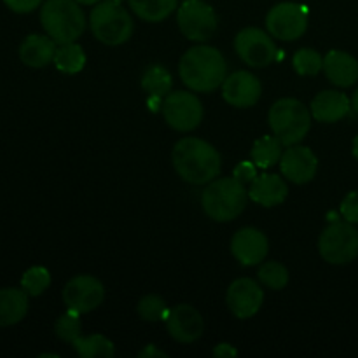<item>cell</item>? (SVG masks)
<instances>
[{"instance_id": "obj_1", "label": "cell", "mask_w": 358, "mask_h": 358, "mask_svg": "<svg viewBox=\"0 0 358 358\" xmlns=\"http://www.w3.org/2000/svg\"><path fill=\"white\" fill-rule=\"evenodd\" d=\"M171 161L178 177L192 185L210 184L222 170L219 150L206 140L196 136L178 140L171 152Z\"/></svg>"}, {"instance_id": "obj_2", "label": "cell", "mask_w": 358, "mask_h": 358, "mask_svg": "<svg viewBox=\"0 0 358 358\" xmlns=\"http://www.w3.org/2000/svg\"><path fill=\"white\" fill-rule=\"evenodd\" d=\"M178 73L182 83L194 93H213L226 80L227 65L219 49L201 44L184 52Z\"/></svg>"}, {"instance_id": "obj_3", "label": "cell", "mask_w": 358, "mask_h": 358, "mask_svg": "<svg viewBox=\"0 0 358 358\" xmlns=\"http://www.w3.org/2000/svg\"><path fill=\"white\" fill-rule=\"evenodd\" d=\"M248 201V189L234 177L215 178L201 194V206L215 222H231L243 213Z\"/></svg>"}, {"instance_id": "obj_4", "label": "cell", "mask_w": 358, "mask_h": 358, "mask_svg": "<svg viewBox=\"0 0 358 358\" xmlns=\"http://www.w3.org/2000/svg\"><path fill=\"white\" fill-rule=\"evenodd\" d=\"M41 23L56 44L77 42L86 30V16L76 0H45L41 7Z\"/></svg>"}, {"instance_id": "obj_5", "label": "cell", "mask_w": 358, "mask_h": 358, "mask_svg": "<svg viewBox=\"0 0 358 358\" xmlns=\"http://www.w3.org/2000/svg\"><path fill=\"white\" fill-rule=\"evenodd\" d=\"M311 110L296 98H280L269 108L268 121L282 145H297L311 128Z\"/></svg>"}, {"instance_id": "obj_6", "label": "cell", "mask_w": 358, "mask_h": 358, "mask_svg": "<svg viewBox=\"0 0 358 358\" xmlns=\"http://www.w3.org/2000/svg\"><path fill=\"white\" fill-rule=\"evenodd\" d=\"M90 27L94 38L105 45H121L131 38L135 23L121 3L101 0L90 14Z\"/></svg>"}, {"instance_id": "obj_7", "label": "cell", "mask_w": 358, "mask_h": 358, "mask_svg": "<svg viewBox=\"0 0 358 358\" xmlns=\"http://www.w3.org/2000/svg\"><path fill=\"white\" fill-rule=\"evenodd\" d=\"M318 252L329 264H350L358 257V231L352 222H332L318 240Z\"/></svg>"}, {"instance_id": "obj_8", "label": "cell", "mask_w": 358, "mask_h": 358, "mask_svg": "<svg viewBox=\"0 0 358 358\" xmlns=\"http://www.w3.org/2000/svg\"><path fill=\"white\" fill-rule=\"evenodd\" d=\"M177 23L189 41L206 42L215 35L219 17L210 3L203 0H184L177 9Z\"/></svg>"}, {"instance_id": "obj_9", "label": "cell", "mask_w": 358, "mask_h": 358, "mask_svg": "<svg viewBox=\"0 0 358 358\" xmlns=\"http://www.w3.org/2000/svg\"><path fill=\"white\" fill-rule=\"evenodd\" d=\"M161 112L170 128L187 133L198 128L203 121V105L191 91H171L163 98Z\"/></svg>"}, {"instance_id": "obj_10", "label": "cell", "mask_w": 358, "mask_h": 358, "mask_svg": "<svg viewBox=\"0 0 358 358\" xmlns=\"http://www.w3.org/2000/svg\"><path fill=\"white\" fill-rule=\"evenodd\" d=\"M266 30L278 41H297L308 30V9L296 2L276 3L266 16Z\"/></svg>"}, {"instance_id": "obj_11", "label": "cell", "mask_w": 358, "mask_h": 358, "mask_svg": "<svg viewBox=\"0 0 358 358\" xmlns=\"http://www.w3.org/2000/svg\"><path fill=\"white\" fill-rule=\"evenodd\" d=\"M234 51L245 65L252 69H264L276 58V45L269 31L248 27L234 37Z\"/></svg>"}, {"instance_id": "obj_12", "label": "cell", "mask_w": 358, "mask_h": 358, "mask_svg": "<svg viewBox=\"0 0 358 358\" xmlns=\"http://www.w3.org/2000/svg\"><path fill=\"white\" fill-rule=\"evenodd\" d=\"M105 299V287L98 278L91 275H77L63 289V303L66 310L77 313H90L96 310Z\"/></svg>"}, {"instance_id": "obj_13", "label": "cell", "mask_w": 358, "mask_h": 358, "mask_svg": "<svg viewBox=\"0 0 358 358\" xmlns=\"http://www.w3.org/2000/svg\"><path fill=\"white\" fill-rule=\"evenodd\" d=\"M226 303L234 317L247 320L261 311L264 304V290L252 278H238L227 289Z\"/></svg>"}, {"instance_id": "obj_14", "label": "cell", "mask_w": 358, "mask_h": 358, "mask_svg": "<svg viewBox=\"0 0 358 358\" xmlns=\"http://www.w3.org/2000/svg\"><path fill=\"white\" fill-rule=\"evenodd\" d=\"M262 84L257 76L247 72V70H238L226 77L222 84V98L226 103L236 108H250L261 100Z\"/></svg>"}, {"instance_id": "obj_15", "label": "cell", "mask_w": 358, "mask_h": 358, "mask_svg": "<svg viewBox=\"0 0 358 358\" xmlns=\"http://www.w3.org/2000/svg\"><path fill=\"white\" fill-rule=\"evenodd\" d=\"M168 334L180 345H191L198 341L205 331V322L201 313L191 304H177L166 317Z\"/></svg>"}, {"instance_id": "obj_16", "label": "cell", "mask_w": 358, "mask_h": 358, "mask_svg": "<svg viewBox=\"0 0 358 358\" xmlns=\"http://www.w3.org/2000/svg\"><path fill=\"white\" fill-rule=\"evenodd\" d=\"M280 171L292 184H308L318 171V157L310 147L290 145L280 157Z\"/></svg>"}, {"instance_id": "obj_17", "label": "cell", "mask_w": 358, "mask_h": 358, "mask_svg": "<svg viewBox=\"0 0 358 358\" xmlns=\"http://www.w3.org/2000/svg\"><path fill=\"white\" fill-rule=\"evenodd\" d=\"M268 252V238L257 227H241L231 240V254L245 268L261 264Z\"/></svg>"}, {"instance_id": "obj_18", "label": "cell", "mask_w": 358, "mask_h": 358, "mask_svg": "<svg viewBox=\"0 0 358 358\" xmlns=\"http://www.w3.org/2000/svg\"><path fill=\"white\" fill-rule=\"evenodd\" d=\"M311 115L315 121L320 122H338L345 119L352 110V100L341 91H322L313 98L310 105Z\"/></svg>"}, {"instance_id": "obj_19", "label": "cell", "mask_w": 358, "mask_h": 358, "mask_svg": "<svg viewBox=\"0 0 358 358\" xmlns=\"http://www.w3.org/2000/svg\"><path fill=\"white\" fill-rule=\"evenodd\" d=\"M287 196H289V185L276 173L257 175L248 189V198L266 208L282 205Z\"/></svg>"}, {"instance_id": "obj_20", "label": "cell", "mask_w": 358, "mask_h": 358, "mask_svg": "<svg viewBox=\"0 0 358 358\" xmlns=\"http://www.w3.org/2000/svg\"><path fill=\"white\" fill-rule=\"evenodd\" d=\"M324 72L338 87H350L358 80V62L352 55L332 49L324 56Z\"/></svg>"}, {"instance_id": "obj_21", "label": "cell", "mask_w": 358, "mask_h": 358, "mask_svg": "<svg viewBox=\"0 0 358 358\" xmlns=\"http://www.w3.org/2000/svg\"><path fill=\"white\" fill-rule=\"evenodd\" d=\"M58 44L49 35L31 34L20 45V59L30 69H44L55 59Z\"/></svg>"}, {"instance_id": "obj_22", "label": "cell", "mask_w": 358, "mask_h": 358, "mask_svg": "<svg viewBox=\"0 0 358 358\" xmlns=\"http://www.w3.org/2000/svg\"><path fill=\"white\" fill-rule=\"evenodd\" d=\"M28 313V294L23 289H0V327L20 324Z\"/></svg>"}, {"instance_id": "obj_23", "label": "cell", "mask_w": 358, "mask_h": 358, "mask_svg": "<svg viewBox=\"0 0 358 358\" xmlns=\"http://www.w3.org/2000/svg\"><path fill=\"white\" fill-rule=\"evenodd\" d=\"M129 9L147 23H159L178 9V0H128Z\"/></svg>"}, {"instance_id": "obj_24", "label": "cell", "mask_w": 358, "mask_h": 358, "mask_svg": "<svg viewBox=\"0 0 358 358\" xmlns=\"http://www.w3.org/2000/svg\"><path fill=\"white\" fill-rule=\"evenodd\" d=\"M52 62L59 72L73 76V73L83 72V69L86 66V52H84L83 45H79L77 42L58 44Z\"/></svg>"}, {"instance_id": "obj_25", "label": "cell", "mask_w": 358, "mask_h": 358, "mask_svg": "<svg viewBox=\"0 0 358 358\" xmlns=\"http://www.w3.org/2000/svg\"><path fill=\"white\" fill-rule=\"evenodd\" d=\"M250 157L255 163V166L261 168V170H268V168L280 163V157H282V142L275 135L261 136L252 145Z\"/></svg>"}, {"instance_id": "obj_26", "label": "cell", "mask_w": 358, "mask_h": 358, "mask_svg": "<svg viewBox=\"0 0 358 358\" xmlns=\"http://www.w3.org/2000/svg\"><path fill=\"white\" fill-rule=\"evenodd\" d=\"M73 350L80 358H94V357H105L112 358L115 355L114 343L103 334H91V336H80L79 339L72 343Z\"/></svg>"}, {"instance_id": "obj_27", "label": "cell", "mask_w": 358, "mask_h": 358, "mask_svg": "<svg viewBox=\"0 0 358 358\" xmlns=\"http://www.w3.org/2000/svg\"><path fill=\"white\" fill-rule=\"evenodd\" d=\"M140 84H142L143 91L149 96L164 98L168 93H171L173 79H171V73L163 65H150L143 72Z\"/></svg>"}, {"instance_id": "obj_28", "label": "cell", "mask_w": 358, "mask_h": 358, "mask_svg": "<svg viewBox=\"0 0 358 358\" xmlns=\"http://www.w3.org/2000/svg\"><path fill=\"white\" fill-rule=\"evenodd\" d=\"M259 282L271 290H283L289 285V269L276 261L264 262L257 273Z\"/></svg>"}, {"instance_id": "obj_29", "label": "cell", "mask_w": 358, "mask_h": 358, "mask_svg": "<svg viewBox=\"0 0 358 358\" xmlns=\"http://www.w3.org/2000/svg\"><path fill=\"white\" fill-rule=\"evenodd\" d=\"M49 285H51V273L42 266H34V268L27 269L21 278V289L30 297H38L41 294H44Z\"/></svg>"}, {"instance_id": "obj_30", "label": "cell", "mask_w": 358, "mask_h": 358, "mask_svg": "<svg viewBox=\"0 0 358 358\" xmlns=\"http://www.w3.org/2000/svg\"><path fill=\"white\" fill-rule=\"evenodd\" d=\"M292 66L299 76H317L324 70V56L311 48L299 49L292 58Z\"/></svg>"}, {"instance_id": "obj_31", "label": "cell", "mask_w": 358, "mask_h": 358, "mask_svg": "<svg viewBox=\"0 0 358 358\" xmlns=\"http://www.w3.org/2000/svg\"><path fill=\"white\" fill-rule=\"evenodd\" d=\"M136 313L142 320L145 322H164L166 320L170 310L166 308V303L161 296L156 294H149V296L142 297L136 304Z\"/></svg>"}, {"instance_id": "obj_32", "label": "cell", "mask_w": 358, "mask_h": 358, "mask_svg": "<svg viewBox=\"0 0 358 358\" xmlns=\"http://www.w3.org/2000/svg\"><path fill=\"white\" fill-rule=\"evenodd\" d=\"M55 334L58 336L62 341L70 343L72 345L76 339L83 336V322H80V313L73 310H66L62 317L56 320L55 324Z\"/></svg>"}, {"instance_id": "obj_33", "label": "cell", "mask_w": 358, "mask_h": 358, "mask_svg": "<svg viewBox=\"0 0 358 358\" xmlns=\"http://www.w3.org/2000/svg\"><path fill=\"white\" fill-rule=\"evenodd\" d=\"M341 212L343 219L348 220L352 224H358V192L353 191L348 196H345V199L341 201Z\"/></svg>"}, {"instance_id": "obj_34", "label": "cell", "mask_w": 358, "mask_h": 358, "mask_svg": "<svg viewBox=\"0 0 358 358\" xmlns=\"http://www.w3.org/2000/svg\"><path fill=\"white\" fill-rule=\"evenodd\" d=\"M255 163L254 161H241L240 164H238L236 168H234V178H238L240 182H243V184H252V180H254L255 177H257V171H255Z\"/></svg>"}, {"instance_id": "obj_35", "label": "cell", "mask_w": 358, "mask_h": 358, "mask_svg": "<svg viewBox=\"0 0 358 358\" xmlns=\"http://www.w3.org/2000/svg\"><path fill=\"white\" fill-rule=\"evenodd\" d=\"M2 2L6 3V6L9 7L13 13L28 14V13H31V10L38 9L44 0H2Z\"/></svg>"}, {"instance_id": "obj_36", "label": "cell", "mask_w": 358, "mask_h": 358, "mask_svg": "<svg viewBox=\"0 0 358 358\" xmlns=\"http://www.w3.org/2000/svg\"><path fill=\"white\" fill-rule=\"evenodd\" d=\"M238 355V350L234 348L233 345H229V343H220V345H217L215 348H213V357L217 358H233Z\"/></svg>"}, {"instance_id": "obj_37", "label": "cell", "mask_w": 358, "mask_h": 358, "mask_svg": "<svg viewBox=\"0 0 358 358\" xmlns=\"http://www.w3.org/2000/svg\"><path fill=\"white\" fill-rule=\"evenodd\" d=\"M138 357L142 358H150V357H157V358H168V353L163 352V350L156 348V345H147L145 348L140 350Z\"/></svg>"}, {"instance_id": "obj_38", "label": "cell", "mask_w": 358, "mask_h": 358, "mask_svg": "<svg viewBox=\"0 0 358 358\" xmlns=\"http://www.w3.org/2000/svg\"><path fill=\"white\" fill-rule=\"evenodd\" d=\"M76 2L80 3V6H96L101 0H76Z\"/></svg>"}, {"instance_id": "obj_39", "label": "cell", "mask_w": 358, "mask_h": 358, "mask_svg": "<svg viewBox=\"0 0 358 358\" xmlns=\"http://www.w3.org/2000/svg\"><path fill=\"white\" fill-rule=\"evenodd\" d=\"M352 108H353V110L357 112V115H358V90L355 91V93H353V98H352Z\"/></svg>"}, {"instance_id": "obj_40", "label": "cell", "mask_w": 358, "mask_h": 358, "mask_svg": "<svg viewBox=\"0 0 358 358\" xmlns=\"http://www.w3.org/2000/svg\"><path fill=\"white\" fill-rule=\"evenodd\" d=\"M353 156H355V159L358 161V135L353 138V149H352Z\"/></svg>"}, {"instance_id": "obj_41", "label": "cell", "mask_w": 358, "mask_h": 358, "mask_svg": "<svg viewBox=\"0 0 358 358\" xmlns=\"http://www.w3.org/2000/svg\"><path fill=\"white\" fill-rule=\"evenodd\" d=\"M108 2H114V3H122V0H108Z\"/></svg>"}]
</instances>
